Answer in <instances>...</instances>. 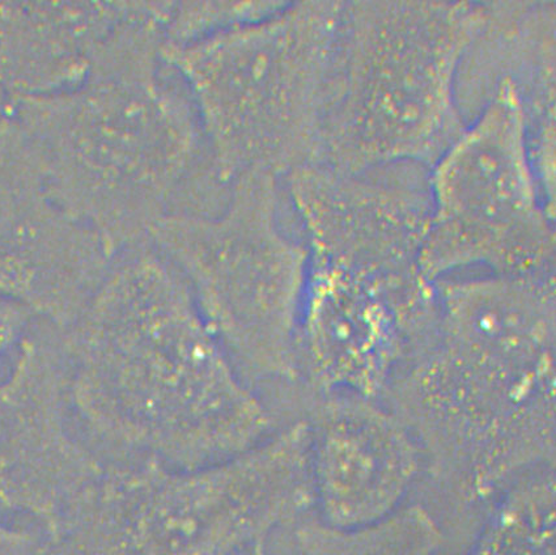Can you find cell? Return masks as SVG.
<instances>
[{
    "mask_svg": "<svg viewBox=\"0 0 556 555\" xmlns=\"http://www.w3.org/2000/svg\"><path fill=\"white\" fill-rule=\"evenodd\" d=\"M63 341L76 422L105 463L206 468L278 430L150 241L113 254Z\"/></svg>",
    "mask_w": 556,
    "mask_h": 555,
    "instance_id": "6da1fadb",
    "label": "cell"
},
{
    "mask_svg": "<svg viewBox=\"0 0 556 555\" xmlns=\"http://www.w3.org/2000/svg\"><path fill=\"white\" fill-rule=\"evenodd\" d=\"M172 2H136L78 86L17 101L53 200L114 253L160 222L211 213L229 187L211 161L187 87L164 56Z\"/></svg>",
    "mask_w": 556,
    "mask_h": 555,
    "instance_id": "7a4b0ae2",
    "label": "cell"
},
{
    "mask_svg": "<svg viewBox=\"0 0 556 555\" xmlns=\"http://www.w3.org/2000/svg\"><path fill=\"white\" fill-rule=\"evenodd\" d=\"M485 15L481 2H342L315 164L430 169L468 125L457 75Z\"/></svg>",
    "mask_w": 556,
    "mask_h": 555,
    "instance_id": "3957f363",
    "label": "cell"
},
{
    "mask_svg": "<svg viewBox=\"0 0 556 555\" xmlns=\"http://www.w3.org/2000/svg\"><path fill=\"white\" fill-rule=\"evenodd\" d=\"M341 8L285 2L258 21L164 43L227 187L249 174L285 180L316 163Z\"/></svg>",
    "mask_w": 556,
    "mask_h": 555,
    "instance_id": "277c9868",
    "label": "cell"
},
{
    "mask_svg": "<svg viewBox=\"0 0 556 555\" xmlns=\"http://www.w3.org/2000/svg\"><path fill=\"white\" fill-rule=\"evenodd\" d=\"M425 342L394 412L459 502H489L554 464V349L466 330H433Z\"/></svg>",
    "mask_w": 556,
    "mask_h": 555,
    "instance_id": "5b68a950",
    "label": "cell"
},
{
    "mask_svg": "<svg viewBox=\"0 0 556 555\" xmlns=\"http://www.w3.org/2000/svg\"><path fill=\"white\" fill-rule=\"evenodd\" d=\"M280 181L242 176L215 212L170 215L149 238L181 274L203 320L253 388L300 379L308 249L283 225Z\"/></svg>",
    "mask_w": 556,
    "mask_h": 555,
    "instance_id": "8992f818",
    "label": "cell"
},
{
    "mask_svg": "<svg viewBox=\"0 0 556 555\" xmlns=\"http://www.w3.org/2000/svg\"><path fill=\"white\" fill-rule=\"evenodd\" d=\"M105 507L116 555L252 554L315 513L308 424L299 419L206 468L113 465Z\"/></svg>",
    "mask_w": 556,
    "mask_h": 555,
    "instance_id": "52a82bcc",
    "label": "cell"
},
{
    "mask_svg": "<svg viewBox=\"0 0 556 555\" xmlns=\"http://www.w3.org/2000/svg\"><path fill=\"white\" fill-rule=\"evenodd\" d=\"M431 212L420 267L432 283L463 267L554 277L555 203L530 156L526 112L510 80L428 169Z\"/></svg>",
    "mask_w": 556,
    "mask_h": 555,
    "instance_id": "ba28073f",
    "label": "cell"
},
{
    "mask_svg": "<svg viewBox=\"0 0 556 555\" xmlns=\"http://www.w3.org/2000/svg\"><path fill=\"white\" fill-rule=\"evenodd\" d=\"M433 314L434 283L419 270L308 254L298 335L300 379L316 400H377Z\"/></svg>",
    "mask_w": 556,
    "mask_h": 555,
    "instance_id": "9c48e42d",
    "label": "cell"
},
{
    "mask_svg": "<svg viewBox=\"0 0 556 555\" xmlns=\"http://www.w3.org/2000/svg\"><path fill=\"white\" fill-rule=\"evenodd\" d=\"M104 468L74 416L63 330L36 320L0 376V514L45 531Z\"/></svg>",
    "mask_w": 556,
    "mask_h": 555,
    "instance_id": "30bf717a",
    "label": "cell"
},
{
    "mask_svg": "<svg viewBox=\"0 0 556 555\" xmlns=\"http://www.w3.org/2000/svg\"><path fill=\"white\" fill-rule=\"evenodd\" d=\"M112 257L106 242L50 195L15 118H0V295L66 330Z\"/></svg>",
    "mask_w": 556,
    "mask_h": 555,
    "instance_id": "8fae6325",
    "label": "cell"
},
{
    "mask_svg": "<svg viewBox=\"0 0 556 555\" xmlns=\"http://www.w3.org/2000/svg\"><path fill=\"white\" fill-rule=\"evenodd\" d=\"M305 419L319 520L356 529L404 507L425 453L397 413L377 400L330 395L316 400Z\"/></svg>",
    "mask_w": 556,
    "mask_h": 555,
    "instance_id": "7c38bea8",
    "label": "cell"
},
{
    "mask_svg": "<svg viewBox=\"0 0 556 555\" xmlns=\"http://www.w3.org/2000/svg\"><path fill=\"white\" fill-rule=\"evenodd\" d=\"M556 5L553 2H489L488 15L457 75L464 117L476 114L502 80L514 83L526 112L530 152L555 156Z\"/></svg>",
    "mask_w": 556,
    "mask_h": 555,
    "instance_id": "4fadbf2b",
    "label": "cell"
},
{
    "mask_svg": "<svg viewBox=\"0 0 556 555\" xmlns=\"http://www.w3.org/2000/svg\"><path fill=\"white\" fill-rule=\"evenodd\" d=\"M134 2H0V86L17 101L87 78ZM12 110V108H11Z\"/></svg>",
    "mask_w": 556,
    "mask_h": 555,
    "instance_id": "5bb4252c",
    "label": "cell"
},
{
    "mask_svg": "<svg viewBox=\"0 0 556 555\" xmlns=\"http://www.w3.org/2000/svg\"><path fill=\"white\" fill-rule=\"evenodd\" d=\"M491 501L464 555H556L554 464L523 471Z\"/></svg>",
    "mask_w": 556,
    "mask_h": 555,
    "instance_id": "9a60e30c",
    "label": "cell"
},
{
    "mask_svg": "<svg viewBox=\"0 0 556 555\" xmlns=\"http://www.w3.org/2000/svg\"><path fill=\"white\" fill-rule=\"evenodd\" d=\"M295 541L302 555H437L444 534L424 506H404L376 525L341 529L316 518L298 522Z\"/></svg>",
    "mask_w": 556,
    "mask_h": 555,
    "instance_id": "2e32d148",
    "label": "cell"
},
{
    "mask_svg": "<svg viewBox=\"0 0 556 555\" xmlns=\"http://www.w3.org/2000/svg\"><path fill=\"white\" fill-rule=\"evenodd\" d=\"M285 2H174L165 43L182 45L273 14Z\"/></svg>",
    "mask_w": 556,
    "mask_h": 555,
    "instance_id": "e0dca14e",
    "label": "cell"
},
{
    "mask_svg": "<svg viewBox=\"0 0 556 555\" xmlns=\"http://www.w3.org/2000/svg\"><path fill=\"white\" fill-rule=\"evenodd\" d=\"M37 317L25 305L0 295V367L14 358L24 337L36 323Z\"/></svg>",
    "mask_w": 556,
    "mask_h": 555,
    "instance_id": "ac0fdd59",
    "label": "cell"
},
{
    "mask_svg": "<svg viewBox=\"0 0 556 555\" xmlns=\"http://www.w3.org/2000/svg\"><path fill=\"white\" fill-rule=\"evenodd\" d=\"M41 528L12 525L0 519V555H34Z\"/></svg>",
    "mask_w": 556,
    "mask_h": 555,
    "instance_id": "d6986e66",
    "label": "cell"
},
{
    "mask_svg": "<svg viewBox=\"0 0 556 555\" xmlns=\"http://www.w3.org/2000/svg\"><path fill=\"white\" fill-rule=\"evenodd\" d=\"M12 108L11 100L5 93L2 86H0V118L8 116Z\"/></svg>",
    "mask_w": 556,
    "mask_h": 555,
    "instance_id": "ffe728a7",
    "label": "cell"
},
{
    "mask_svg": "<svg viewBox=\"0 0 556 555\" xmlns=\"http://www.w3.org/2000/svg\"><path fill=\"white\" fill-rule=\"evenodd\" d=\"M249 555H270V554H268L267 547H260V548H257V551H255Z\"/></svg>",
    "mask_w": 556,
    "mask_h": 555,
    "instance_id": "44dd1931",
    "label": "cell"
}]
</instances>
